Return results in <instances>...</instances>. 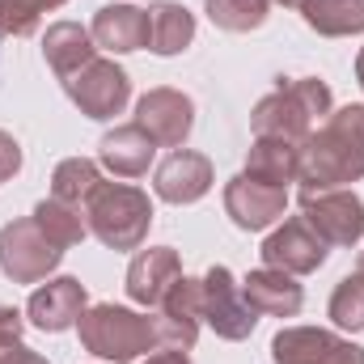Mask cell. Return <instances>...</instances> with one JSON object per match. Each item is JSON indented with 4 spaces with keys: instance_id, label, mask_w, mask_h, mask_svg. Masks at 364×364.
Wrapping results in <instances>:
<instances>
[{
    "instance_id": "6da1fadb",
    "label": "cell",
    "mask_w": 364,
    "mask_h": 364,
    "mask_svg": "<svg viewBox=\"0 0 364 364\" xmlns=\"http://www.w3.org/2000/svg\"><path fill=\"white\" fill-rule=\"evenodd\" d=\"M364 178V106L326 114L318 132L301 140V195L339 191Z\"/></svg>"
},
{
    "instance_id": "7a4b0ae2",
    "label": "cell",
    "mask_w": 364,
    "mask_h": 364,
    "mask_svg": "<svg viewBox=\"0 0 364 364\" xmlns=\"http://www.w3.org/2000/svg\"><path fill=\"white\" fill-rule=\"evenodd\" d=\"M335 106L331 85L318 77H296V81H279L250 114L255 136H275V140H292L301 144L318 119H326Z\"/></svg>"
},
{
    "instance_id": "3957f363",
    "label": "cell",
    "mask_w": 364,
    "mask_h": 364,
    "mask_svg": "<svg viewBox=\"0 0 364 364\" xmlns=\"http://www.w3.org/2000/svg\"><path fill=\"white\" fill-rule=\"evenodd\" d=\"M90 233L110 250H140L153 225V199L127 182H102L85 203Z\"/></svg>"
},
{
    "instance_id": "277c9868",
    "label": "cell",
    "mask_w": 364,
    "mask_h": 364,
    "mask_svg": "<svg viewBox=\"0 0 364 364\" xmlns=\"http://www.w3.org/2000/svg\"><path fill=\"white\" fill-rule=\"evenodd\" d=\"M81 331V343L85 352L102 356V360L127 364L144 352H157L161 348V335H157V322L136 314V309H123V305H90L77 322Z\"/></svg>"
},
{
    "instance_id": "5b68a950",
    "label": "cell",
    "mask_w": 364,
    "mask_h": 364,
    "mask_svg": "<svg viewBox=\"0 0 364 364\" xmlns=\"http://www.w3.org/2000/svg\"><path fill=\"white\" fill-rule=\"evenodd\" d=\"M64 246H55L34 216L13 220L0 229V272L9 275L13 284H38L60 267Z\"/></svg>"
},
{
    "instance_id": "8992f818",
    "label": "cell",
    "mask_w": 364,
    "mask_h": 364,
    "mask_svg": "<svg viewBox=\"0 0 364 364\" xmlns=\"http://www.w3.org/2000/svg\"><path fill=\"white\" fill-rule=\"evenodd\" d=\"M64 93L73 97V106L85 114V119H114L123 114L127 97H132V81L127 73L114 64V60H90L81 73H73L64 81Z\"/></svg>"
},
{
    "instance_id": "52a82bcc",
    "label": "cell",
    "mask_w": 364,
    "mask_h": 364,
    "mask_svg": "<svg viewBox=\"0 0 364 364\" xmlns=\"http://www.w3.org/2000/svg\"><path fill=\"white\" fill-rule=\"evenodd\" d=\"M203 322L220 339H229V343L250 339V331L259 326L255 305L246 301L237 275L229 272V267H212V272L203 275Z\"/></svg>"
},
{
    "instance_id": "ba28073f",
    "label": "cell",
    "mask_w": 364,
    "mask_h": 364,
    "mask_svg": "<svg viewBox=\"0 0 364 364\" xmlns=\"http://www.w3.org/2000/svg\"><path fill=\"white\" fill-rule=\"evenodd\" d=\"M301 212L309 220V229L326 242V246H356L364 237V203L356 191H314L301 195Z\"/></svg>"
},
{
    "instance_id": "9c48e42d",
    "label": "cell",
    "mask_w": 364,
    "mask_h": 364,
    "mask_svg": "<svg viewBox=\"0 0 364 364\" xmlns=\"http://www.w3.org/2000/svg\"><path fill=\"white\" fill-rule=\"evenodd\" d=\"M275 364H364V348L322 326H284L272 339Z\"/></svg>"
},
{
    "instance_id": "30bf717a",
    "label": "cell",
    "mask_w": 364,
    "mask_h": 364,
    "mask_svg": "<svg viewBox=\"0 0 364 364\" xmlns=\"http://www.w3.org/2000/svg\"><path fill=\"white\" fill-rule=\"evenodd\" d=\"M259 255H263V267H275V272H288V275H309L326 263L331 250H326V242L309 229L305 216H292V220H284L272 237L263 242Z\"/></svg>"
},
{
    "instance_id": "8fae6325",
    "label": "cell",
    "mask_w": 364,
    "mask_h": 364,
    "mask_svg": "<svg viewBox=\"0 0 364 364\" xmlns=\"http://www.w3.org/2000/svg\"><path fill=\"white\" fill-rule=\"evenodd\" d=\"M136 123L149 132L153 144L182 149L191 127H195V102L178 90H149L136 102Z\"/></svg>"
},
{
    "instance_id": "7c38bea8",
    "label": "cell",
    "mask_w": 364,
    "mask_h": 364,
    "mask_svg": "<svg viewBox=\"0 0 364 364\" xmlns=\"http://www.w3.org/2000/svg\"><path fill=\"white\" fill-rule=\"evenodd\" d=\"M157 335H161V348H195L199 339V322H203V279H191L182 275L178 284L161 296L157 305Z\"/></svg>"
},
{
    "instance_id": "4fadbf2b",
    "label": "cell",
    "mask_w": 364,
    "mask_h": 364,
    "mask_svg": "<svg viewBox=\"0 0 364 364\" xmlns=\"http://www.w3.org/2000/svg\"><path fill=\"white\" fill-rule=\"evenodd\" d=\"M284 208H288V191L284 186H272V182L250 178V174H237V178L225 186V212L246 233L272 229L275 220L284 216Z\"/></svg>"
},
{
    "instance_id": "5bb4252c",
    "label": "cell",
    "mask_w": 364,
    "mask_h": 364,
    "mask_svg": "<svg viewBox=\"0 0 364 364\" xmlns=\"http://www.w3.org/2000/svg\"><path fill=\"white\" fill-rule=\"evenodd\" d=\"M85 309H90V292H85V284H81V279H73V275H60V279H47L43 288H34V292H30L26 318H30L38 331L60 335V331L77 326Z\"/></svg>"
},
{
    "instance_id": "9a60e30c",
    "label": "cell",
    "mask_w": 364,
    "mask_h": 364,
    "mask_svg": "<svg viewBox=\"0 0 364 364\" xmlns=\"http://www.w3.org/2000/svg\"><path fill=\"white\" fill-rule=\"evenodd\" d=\"M212 161L203 157V153H191V149H174L161 166H157V174H153V191H157V199H166V203H199L208 191H212Z\"/></svg>"
},
{
    "instance_id": "2e32d148",
    "label": "cell",
    "mask_w": 364,
    "mask_h": 364,
    "mask_svg": "<svg viewBox=\"0 0 364 364\" xmlns=\"http://www.w3.org/2000/svg\"><path fill=\"white\" fill-rule=\"evenodd\" d=\"M182 279V259L174 246H149L127 267V296L136 305H161V296Z\"/></svg>"
},
{
    "instance_id": "e0dca14e",
    "label": "cell",
    "mask_w": 364,
    "mask_h": 364,
    "mask_svg": "<svg viewBox=\"0 0 364 364\" xmlns=\"http://www.w3.org/2000/svg\"><path fill=\"white\" fill-rule=\"evenodd\" d=\"M93 43L110 55H127V51H140L149 47V9H136V4H102L93 13L90 26Z\"/></svg>"
},
{
    "instance_id": "ac0fdd59",
    "label": "cell",
    "mask_w": 364,
    "mask_h": 364,
    "mask_svg": "<svg viewBox=\"0 0 364 364\" xmlns=\"http://www.w3.org/2000/svg\"><path fill=\"white\" fill-rule=\"evenodd\" d=\"M153 153H157V144L149 140V132L140 123H123V127L106 132L102 144H97V161L114 178H140V174H149Z\"/></svg>"
},
{
    "instance_id": "d6986e66",
    "label": "cell",
    "mask_w": 364,
    "mask_h": 364,
    "mask_svg": "<svg viewBox=\"0 0 364 364\" xmlns=\"http://www.w3.org/2000/svg\"><path fill=\"white\" fill-rule=\"evenodd\" d=\"M242 292L246 301L255 305V314H267V318H296L301 305H305V292L296 284V275L275 272V267H259L242 279Z\"/></svg>"
},
{
    "instance_id": "ffe728a7",
    "label": "cell",
    "mask_w": 364,
    "mask_h": 364,
    "mask_svg": "<svg viewBox=\"0 0 364 364\" xmlns=\"http://www.w3.org/2000/svg\"><path fill=\"white\" fill-rule=\"evenodd\" d=\"M43 60H47V68H51L60 81H68V77L81 73L90 60H97V43H93V34L81 21H55V26H47V34H43Z\"/></svg>"
},
{
    "instance_id": "44dd1931",
    "label": "cell",
    "mask_w": 364,
    "mask_h": 364,
    "mask_svg": "<svg viewBox=\"0 0 364 364\" xmlns=\"http://www.w3.org/2000/svg\"><path fill=\"white\" fill-rule=\"evenodd\" d=\"M242 174H250V178L272 182V186H284V191H288V182L301 178V144L275 140V136H255Z\"/></svg>"
},
{
    "instance_id": "7402d4cb",
    "label": "cell",
    "mask_w": 364,
    "mask_h": 364,
    "mask_svg": "<svg viewBox=\"0 0 364 364\" xmlns=\"http://www.w3.org/2000/svg\"><path fill=\"white\" fill-rule=\"evenodd\" d=\"M195 38V17L178 0H157L149 4V51L157 55H178Z\"/></svg>"
},
{
    "instance_id": "603a6c76",
    "label": "cell",
    "mask_w": 364,
    "mask_h": 364,
    "mask_svg": "<svg viewBox=\"0 0 364 364\" xmlns=\"http://www.w3.org/2000/svg\"><path fill=\"white\" fill-rule=\"evenodd\" d=\"M301 17L309 30L326 38H352L364 34V0H305Z\"/></svg>"
},
{
    "instance_id": "cb8c5ba5",
    "label": "cell",
    "mask_w": 364,
    "mask_h": 364,
    "mask_svg": "<svg viewBox=\"0 0 364 364\" xmlns=\"http://www.w3.org/2000/svg\"><path fill=\"white\" fill-rule=\"evenodd\" d=\"M97 186H102V166L90 161V157H68V161H60L55 174H51V199H60V203L85 212V203H90V195Z\"/></svg>"
},
{
    "instance_id": "d4e9b609",
    "label": "cell",
    "mask_w": 364,
    "mask_h": 364,
    "mask_svg": "<svg viewBox=\"0 0 364 364\" xmlns=\"http://www.w3.org/2000/svg\"><path fill=\"white\" fill-rule=\"evenodd\" d=\"M34 220H38V229L55 242V246H81L85 237H90V225H85V212H77V208H68V203H60V199H43L38 208H34Z\"/></svg>"
},
{
    "instance_id": "484cf974",
    "label": "cell",
    "mask_w": 364,
    "mask_h": 364,
    "mask_svg": "<svg viewBox=\"0 0 364 364\" xmlns=\"http://www.w3.org/2000/svg\"><path fill=\"white\" fill-rule=\"evenodd\" d=\"M267 4L272 0H208L203 9H208L212 26H220L229 34H246L267 21Z\"/></svg>"
},
{
    "instance_id": "4316f807",
    "label": "cell",
    "mask_w": 364,
    "mask_h": 364,
    "mask_svg": "<svg viewBox=\"0 0 364 364\" xmlns=\"http://www.w3.org/2000/svg\"><path fill=\"white\" fill-rule=\"evenodd\" d=\"M60 4H68V0H0V38H9V34L13 38L34 34L38 21H43V13H51Z\"/></svg>"
},
{
    "instance_id": "83f0119b",
    "label": "cell",
    "mask_w": 364,
    "mask_h": 364,
    "mask_svg": "<svg viewBox=\"0 0 364 364\" xmlns=\"http://www.w3.org/2000/svg\"><path fill=\"white\" fill-rule=\"evenodd\" d=\"M331 322L339 331H364V279L348 275L331 292Z\"/></svg>"
},
{
    "instance_id": "f1b7e54d",
    "label": "cell",
    "mask_w": 364,
    "mask_h": 364,
    "mask_svg": "<svg viewBox=\"0 0 364 364\" xmlns=\"http://www.w3.org/2000/svg\"><path fill=\"white\" fill-rule=\"evenodd\" d=\"M17 170H21V144L9 132H0V182H9Z\"/></svg>"
},
{
    "instance_id": "f546056e",
    "label": "cell",
    "mask_w": 364,
    "mask_h": 364,
    "mask_svg": "<svg viewBox=\"0 0 364 364\" xmlns=\"http://www.w3.org/2000/svg\"><path fill=\"white\" fill-rule=\"evenodd\" d=\"M21 314L17 309H9V305H0V339H21Z\"/></svg>"
},
{
    "instance_id": "4dcf8cb0",
    "label": "cell",
    "mask_w": 364,
    "mask_h": 364,
    "mask_svg": "<svg viewBox=\"0 0 364 364\" xmlns=\"http://www.w3.org/2000/svg\"><path fill=\"white\" fill-rule=\"evenodd\" d=\"M144 364H191V360H186V352H178V348H161V352H153Z\"/></svg>"
},
{
    "instance_id": "1f68e13d",
    "label": "cell",
    "mask_w": 364,
    "mask_h": 364,
    "mask_svg": "<svg viewBox=\"0 0 364 364\" xmlns=\"http://www.w3.org/2000/svg\"><path fill=\"white\" fill-rule=\"evenodd\" d=\"M356 81H360V90H364V47H360V55H356Z\"/></svg>"
},
{
    "instance_id": "d6a6232c",
    "label": "cell",
    "mask_w": 364,
    "mask_h": 364,
    "mask_svg": "<svg viewBox=\"0 0 364 364\" xmlns=\"http://www.w3.org/2000/svg\"><path fill=\"white\" fill-rule=\"evenodd\" d=\"M356 275L364 279V250H360V259H356Z\"/></svg>"
},
{
    "instance_id": "836d02e7",
    "label": "cell",
    "mask_w": 364,
    "mask_h": 364,
    "mask_svg": "<svg viewBox=\"0 0 364 364\" xmlns=\"http://www.w3.org/2000/svg\"><path fill=\"white\" fill-rule=\"evenodd\" d=\"M275 4H292V9H301V4H305V0H275Z\"/></svg>"
}]
</instances>
